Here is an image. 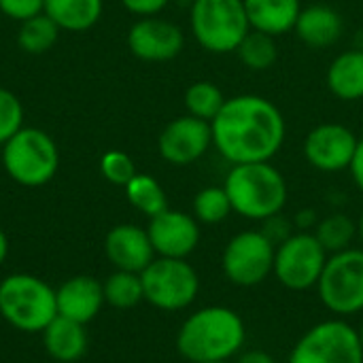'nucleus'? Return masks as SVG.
Returning a JSON list of instances; mask_svg holds the SVG:
<instances>
[{
    "label": "nucleus",
    "mask_w": 363,
    "mask_h": 363,
    "mask_svg": "<svg viewBox=\"0 0 363 363\" xmlns=\"http://www.w3.org/2000/svg\"><path fill=\"white\" fill-rule=\"evenodd\" d=\"M100 170L106 181H111L115 185H123V187L136 174V166H134L132 157L123 151H106L100 160Z\"/></svg>",
    "instance_id": "obj_30"
},
{
    "label": "nucleus",
    "mask_w": 363,
    "mask_h": 363,
    "mask_svg": "<svg viewBox=\"0 0 363 363\" xmlns=\"http://www.w3.org/2000/svg\"><path fill=\"white\" fill-rule=\"evenodd\" d=\"M0 315L19 332H43L55 317V289L32 274L0 281Z\"/></svg>",
    "instance_id": "obj_4"
},
{
    "label": "nucleus",
    "mask_w": 363,
    "mask_h": 363,
    "mask_svg": "<svg viewBox=\"0 0 363 363\" xmlns=\"http://www.w3.org/2000/svg\"><path fill=\"white\" fill-rule=\"evenodd\" d=\"M359 138L342 123H321L304 138L306 162L321 172H340L351 168Z\"/></svg>",
    "instance_id": "obj_12"
},
{
    "label": "nucleus",
    "mask_w": 363,
    "mask_h": 363,
    "mask_svg": "<svg viewBox=\"0 0 363 363\" xmlns=\"http://www.w3.org/2000/svg\"><path fill=\"white\" fill-rule=\"evenodd\" d=\"M57 32L60 26L47 13H40L21 21L17 40L19 47L28 53H45L57 40Z\"/></svg>",
    "instance_id": "obj_28"
},
{
    "label": "nucleus",
    "mask_w": 363,
    "mask_h": 363,
    "mask_svg": "<svg viewBox=\"0 0 363 363\" xmlns=\"http://www.w3.org/2000/svg\"><path fill=\"white\" fill-rule=\"evenodd\" d=\"M234 213L230 198L223 187H204L194 198V217L200 223L215 225L228 219V215Z\"/></svg>",
    "instance_id": "obj_29"
},
{
    "label": "nucleus",
    "mask_w": 363,
    "mask_h": 363,
    "mask_svg": "<svg viewBox=\"0 0 363 363\" xmlns=\"http://www.w3.org/2000/svg\"><path fill=\"white\" fill-rule=\"evenodd\" d=\"M60 28L79 32L91 28L102 15V0H45L43 9Z\"/></svg>",
    "instance_id": "obj_22"
},
{
    "label": "nucleus",
    "mask_w": 363,
    "mask_h": 363,
    "mask_svg": "<svg viewBox=\"0 0 363 363\" xmlns=\"http://www.w3.org/2000/svg\"><path fill=\"white\" fill-rule=\"evenodd\" d=\"M104 251H106L108 262L117 270H125V272L140 274L155 259V251H153L147 230L132 225V223L115 225L106 234Z\"/></svg>",
    "instance_id": "obj_16"
},
{
    "label": "nucleus",
    "mask_w": 363,
    "mask_h": 363,
    "mask_svg": "<svg viewBox=\"0 0 363 363\" xmlns=\"http://www.w3.org/2000/svg\"><path fill=\"white\" fill-rule=\"evenodd\" d=\"M349 170L353 174L355 185L359 187V191L363 194V138H359V143H357V151H355V157H353Z\"/></svg>",
    "instance_id": "obj_35"
},
{
    "label": "nucleus",
    "mask_w": 363,
    "mask_h": 363,
    "mask_svg": "<svg viewBox=\"0 0 363 363\" xmlns=\"http://www.w3.org/2000/svg\"><path fill=\"white\" fill-rule=\"evenodd\" d=\"M206 363H230V362H206Z\"/></svg>",
    "instance_id": "obj_41"
},
{
    "label": "nucleus",
    "mask_w": 363,
    "mask_h": 363,
    "mask_svg": "<svg viewBox=\"0 0 363 363\" xmlns=\"http://www.w3.org/2000/svg\"><path fill=\"white\" fill-rule=\"evenodd\" d=\"M262 232L266 234V238H268L274 247H279V245L285 242L291 234H296V232H294V223H291L287 217H283L281 213L268 217V219L264 221Z\"/></svg>",
    "instance_id": "obj_33"
},
{
    "label": "nucleus",
    "mask_w": 363,
    "mask_h": 363,
    "mask_svg": "<svg viewBox=\"0 0 363 363\" xmlns=\"http://www.w3.org/2000/svg\"><path fill=\"white\" fill-rule=\"evenodd\" d=\"M211 145H213L211 123L194 115L172 119L164 128L157 140L160 155L174 166H187L191 162H198L208 151Z\"/></svg>",
    "instance_id": "obj_13"
},
{
    "label": "nucleus",
    "mask_w": 363,
    "mask_h": 363,
    "mask_svg": "<svg viewBox=\"0 0 363 363\" xmlns=\"http://www.w3.org/2000/svg\"><path fill=\"white\" fill-rule=\"evenodd\" d=\"M294 30L306 47L325 49L340 40L345 32V19L336 9L328 4H313L300 11Z\"/></svg>",
    "instance_id": "obj_18"
},
{
    "label": "nucleus",
    "mask_w": 363,
    "mask_h": 363,
    "mask_svg": "<svg viewBox=\"0 0 363 363\" xmlns=\"http://www.w3.org/2000/svg\"><path fill=\"white\" fill-rule=\"evenodd\" d=\"M43 342L47 353L62 363H72L81 359L87 349L85 325L70 321L66 317H55L43 332Z\"/></svg>",
    "instance_id": "obj_20"
},
{
    "label": "nucleus",
    "mask_w": 363,
    "mask_h": 363,
    "mask_svg": "<svg viewBox=\"0 0 363 363\" xmlns=\"http://www.w3.org/2000/svg\"><path fill=\"white\" fill-rule=\"evenodd\" d=\"M6 253H9V240H6L4 232L0 230V264L6 259Z\"/></svg>",
    "instance_id": "obj_38"
},
{
    "label": "nucleus",
    "mask_w": 363,
    "mask_h": 363,
    "mask_svg": "<svg viewBox=\"0 0 363 363\" xmlns=\"http://www.w3.org/2000/svg\"><path fill=\"white\" fill-rule=\"evenodd\" d=\"M191 32L202 49L211 53H234L251 32L242 0H194Z\"/></svg>",
    "instance_id": "obj_5"
},
{
    "label": "nucleus",
    "mask_w": 363,
    "mask_h": 363,
    "mask_svg": "<svg viewBox=\"0 0 363 363\" xmlns=\"http://www.w3.org/2000/svg\"><path fill=\"white\" fill-rule=\"evenodd\" d=\"M357 236H359V240H362L363 245V211L362 215H359V221H357Z\"/></svg>",
    "instance_id": "obj_39"
},
{
    "label": "nucleus",
    "mask_w": 363,
    "mask_h": 363,
    "mask_svg": "<svg viewBox=\"0 0 363 363\" xmlns=\"http://www.w3.org/2000/svg\"><path fill=\"white\" fill-rule=\"evenodd\" d=\"M2 164L15 183L23 187H40L53 179L60 155L49 134L36 128H21L4 143Z\"/></svg>",
    "instance_id": "obj_6"
},
{
    "label": "nucleus",
    "mask_w": 363,
    "mask_h": 363,
    "mask_svg": "<svg viewBox=\"0 0 363 363\" xmlns=\"http://www.w3.org/2000/svg\"><path fill=\"white\" fill-rule=\"evenodd\" d=\"M330 91L345 102L363 98V49H349L340 53L328 68Z\"/></svg>",
    "instance_id": "obj_21"
},
{
    "label": "nucleus",
    "mask_w": 363,
    "mask_h": 363,
    "mask_svg": "<svg viewBox=\"0 0 363 363\" xmlns=\"http://www.w3.org/2000/svg\"><path fill=\"white\" fill-rule=\"evenodd\" d=\"M183 32L179 26L157 17H145L130 28L128 45L130 51L147 62H166L181 53Z\"/></svg>",
    "instance_id": "obj_15"
},
{
    "label": "nucleus",
    "mask_w": 363,
    "mask_h": 363,
    "mask_svg": "<svg viewBox=\"0 0 363 363\" xmlns=\"http://www.w3.org/2000/svg\"><path fill=\"white\" fill-rule=\"evenodd\" d=\"M23 111L15 94L0 87V145H4L11 136L21 130Z\"/></svg>",
    "instance_id": "obj_31"
},
{
    "label": "nucleus",
    "mask_w": 363,
    "mask_h": 363,
    "mask_svg": "<svg viewBox=\"0 0 363 363\" xmlns=\"http://www.w3.org/2000/svg\"><path fill=\"white\" fill-rule=\"evenodd\" d=\"M223 104H225V96L213 81H196L185 91V106L189 115L204 119L208 123L219 115Z\"/></svg>",
    "instance_id": "obj_27"
},
{
    "label": "nucleus",
    "mask_w": 363,
    "mask_h": 363,
    "mask_svg": "<svg viewBox=\"0 0 363 363\" xmlns=\"http://www.w3.org/2000/svg\"><path fill=\"white\" fill-rule=\"evenodd\" d=\"M211 130L215 149L232 166L270 162L281 151L287 134L279 106L255 94L228 98L211 121Z\"/></svg>",
    "instance_id": "obj_1"
},
{
    "label": "nucleus",
    "mask_w": 363,
    "mask_h": 363,
    "mask_svg": "<svg viewBox=\"0 0 363 363\" xmlns=\"http://www.w3.org/2000/svg\"><path fill=\"white\" fill-rule=\"evenodd\" d=\"M247 340L242 317L228 306H206L189 315L179 334L177 349L189 363L230 362Z\"/></svg>",
    "instance_id": "obj_2"
},
{
    "label": "nucleus",
    "mask_w": 363,
    "mask_h": 363,
    "mask_svg": "<svg viewBox=\"0 0 363 363\" xmlns=\"http://www.w3.org/2000/svg\"><path fill=\"white\" fill-rule=\"evenodd\" d=\"M313 234L317 236L321 247L328 251V255H334L351 247V242L357 236V223L349 215L334 213L321 219Z\"/></svg>",
    "instance_id": "obj_24"
},
{
    "label": "nucleus",
    "mask_w": 363,
    "mask_h": 363,
    "mask_svg": "<svg viewBox=\"0 0 363 363\" xmlns=\"http://www.w3.org/2000/svg\"><path fill=\"white\" fill-rule=\"evenodd\" d=\"M147 234L151 238L155 255L160 257L187 259V255H191L200 242L198 219L183 211L170 208L151 217Z\"/></svg>",
    "instance_id": "obj_14"
},
{
    "label": "nucleus",
    "mask_w": 363,
    "mask_h": 363,
    "mask_svg": "<svg viewBox=\"0 0 363 363\" xmlns=\"http://www.w3.org/2000/svg\"><path fill=\"white\" fill-rule=\"evenodd\" d=\"M323 306L338 315H357L363 311V249H345L328 257L317 283Z\"/></svg>",
    "instance_id": "obj_7"
},
{
    "label": "nucleus",
    "mask_w": 363,
    "mask_h": 363,
    "mask_svg": "<svg viewBox=\"0 0 363 363\" xmlns=\"http://www.w3.org/2000/svg\"><path fill=\"white\" fill-rule=\"evenodd\" d=\"M145 300L160 311H183L200 291V277L187 259L155 257L143 272Z\"/></svg>",
    "instance_id": "obj_9"
},
{
    "label": "nucleus",
    "mask_w": 363,
    "mask_h": 363,
    "mask_svg": "<svg viewBox=\"0 0 363 363\" xmlns=\"http://www.w3.org/2000/svg\"><path fill=\"white\" fill-rule=\"evenodd\" d=\"M277 247L262 230H245L230 238L221 255L225 279L238 287H255L274 270Z\"/></svg>",
    "instance_id": "obj_11"
},
{
    "label": "nucleus",
    "mask_w": 363,
    "mask_h": 363,
    "mask_svg": "<svg viewBox=\"0 0 363 363\" xmlns=\"http://www.w3.org/2000/svg\"><path fill=\"white\" fill-rule=\"evenodd\" d=\"M102 289H104V302L115 308H132L145 300L143 279L138 272L117 270L102 283Z\"/></svg>",
    "instance_id": "obj_26"
},
{
    "label": "nucleus",
    "mask_w": 363,
    "mask_h": 363,
    "mask_svg": "<svg viewBox=\"0 0 363 363\" xmlns=\"http://www.w3.org/2000/svg\"><path fill=\"white\" fill-rule=\"evenodd\" d=\"M242 2L251 30H259L274 38L294 30L302 11L300 0H242Z\"/></svg>",
    "instance_id": "obj_19"
},
{
    "label": "nucleus",
    "mask_w": 363,
    "mask_h": 363,
    "mask_svg": "<svg viewBox=\"0 0 363 363\" xmlns=\"http://www.w3.org/2000/svg\"><path fill=\"white\" fill-rule=\"evenodd\" d=\"M287 363H363L359 332L345 319L321 321L302 334Z\"/></svg>",
    "instance_id": "obj_8"
},
{
    "label": "nucleus",
    "mask_w": 363,
    "mask_h": 363,
    "mask_svg": "<svg viewBox=\"0 0 363 363\" xmlns=\"http://www.w3.org/2000/svg\"><path fill=\"white\" fill-rule=\"evenodd\" d=\"M125 196H128L130 204L134 208H138L140 213H145L149 219L168 208V200H166L162 185L149 174L136 172L134 179L125 185Z\"/></svg>",
    "instance_id": "obj_25"
},
{
    "label": "nucleus",
    "mask_w": 363,
    "mask_h": 363,
    "mask_svg": "<svg viewBox=\"0 0 363 363\" xmlns=\"http://www.w3.org/2000/svg\"><path fill=\"white\" fill-rule=\"evenodd\" d=\"M328 251L313 232H296L277 247L272 274L291 291L317 287L328 262Z\"/></svg>",
    "instance_id": "obj_10"
},
{
    "label": "nucleus",
    "mask_w": 363,
    "mask_h": 363,
    "mask_svg": "<svg viewBox=\"0 0 363 363\" xmlns=\"http://www.w3.org/2000/svg\"><path fill=\"white\" fill-rule=\"evenodd\" d=\"M238 55V60L253 72H262L274 66V62L279 60V47L274 36L264 34L259 30H251L242 43L236 47L234 51Z\"/></svg>",
    "instance_id": "obj_23"
},
{
    "label": "nucleus",
    "mask_w": 363,
    "mask_h": 363,
    "mask_svg": "<svg viewBox=\"0 0 363 363\" xmlns=\"http://www.w3.org/2000/svg\"><path fill=\"white\" fill-rule=\"evenodd\" d=\"M43 9H45V0H0V11L19 21L40 15Z\"/></svg>",
    "instance_id": "obj_32"
},
{
    "label": "nucleus",
    "mask_w": 363,
    "mask_h": 363,
    "mask_svg": "<svg viewBox=\"0 0 363 363\" xmlns=\"http://www.w3.org/2000/svg\"><path fill=\"white\" fill-rule=\"evenodd\" d=\"M55 304L57 315L81 325L94 321L104 304V289L102 283L94 277H72L55 289Z\"/></svg>",
    "instance_id": "obj_17"
},
{
    "label": "nucleus",
    "mask_w": 363,
    "mask_h": 363,
    "mask_svg": "<svg viewBox=\"0 0 363 363\" xmlns=\"http://www.w3.org/2000/svg\"><path fill=\"white\" fill-rule=\"evenodd\" d=\"M236 363H277L274 357L262 349H253V351H245V353H238V362Z\"/></svg>",
    "instance_id": "obj_37"
},
{
    "label": "nucleus",
    "mask_w": 363,
    "mask_h": 363,
    "mask_svg": "<svg viewBox=\"0 0 363 363\" xmlns=\"http://www.w3.org/2000/svg\"><path fill=\"white\" fill-rule=\"evenodd\" d=\"M123 6L136 15H143V17H151V15H157L166 4L168 0H121Z\"/></svg>",
    "instance_id": "obj_34"
},
{
    "label": "nucleus",
    "mask_w": 363,
    "mask_h": 363,
    "mask_svg": "<svg viewBox=\"0 0 363 363\" xmlns=\"http://www.w3.org/2000/svg\"><path fill=\"white\" fill-rule=\"evenodd\" d=\"M357 332H359V338H362V345H363V323H362V328H359Z\"/></svg>",
    "instance_id": "obj_40"
},
{
    "label": "nucleus",
    "mask_w": 363,
    "mask_h": 363,
    "mask_svg": "<svg viewBox=\"0 0 363 363\" xmlns=\"http://www.w3.org/2000/svg\"><path fill=\"white\" fill-rule=\"evenodd\" d=\"M317 213L313 211V208H304V211H300L298 215H296V219H294V225L300 230V232H311L313 228H317Z\"/></svg>",
    "instance_id": "obj_36"
},
{
    "label": "nucleus",
    "mask_w": 363,
    "mask_h": 363,
    "mask_svg": "<svg viewBox=\"0 0 363 363\" xmlns=\"http://www.w3.org/2000/svg\"><path fill=\"white\" fill-rule=\"evenodd\" d=\"M223 189L232 211L251 221H266L287 204L285 177L270 162L236 164L225 177Z\"/></svg>",
    "instance_id": "obj_3"
}]
</instances>
